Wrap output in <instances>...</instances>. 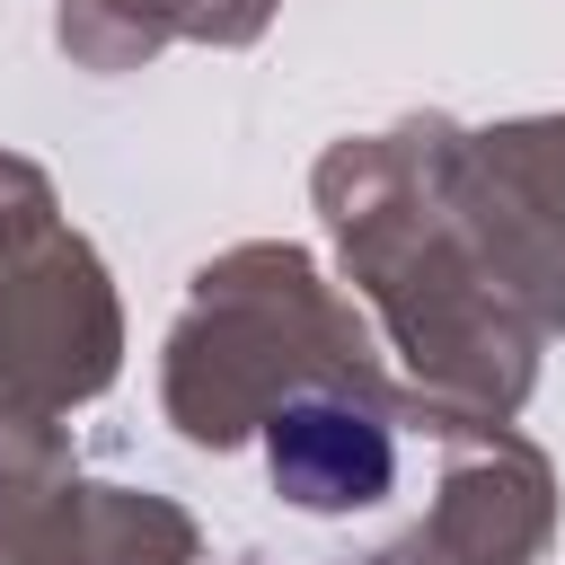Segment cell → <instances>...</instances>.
<instances>
[{"instance_id":"cell-1","label":"cell","mask_w":565,"mask_h":565,"mask_svg":"<svg viewBox=\"0 0 565 565\" xmlns=\"http://www.w3.org/2000/svg\"><path fill=\"white\" fill-rule=\"evenodd\" d=\"M265 459H274V486L309 512H353V503H380L388 477H397V450H388V424L353 397H291L274 424H265Z\"/></svg>"}]
</instances>
